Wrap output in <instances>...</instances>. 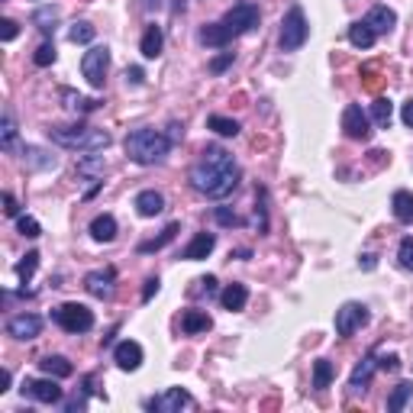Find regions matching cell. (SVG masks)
Here are the masks:
<instances>
[{"instance_id":"cell-1","label":"cell","mask_w":413,"mask_h":413,"mask_svg":"<svg viewBox=\"0 0 413 413\" xmlns=\"http://www.w3.org/2000/svg\"><path fill=\"white\" fill-rule=\"evenodd\" d=\"M188 178L197 194L210 197V200H223V197H230L239 188V165L226 149L207 146L203 149V159L191 168Z\"/></svg>"},{"instance_id":"cell-2","label":"cell","mask_w":413,"mask_h":413,"mask_svg":"<svg viewBox=\"0 0 413 413\" xmlns=\"http://www.w3.org/2000/svg\"><path fill=\"white\" fill-rule=\"evenodd\" d=\"M171 146H175V142L161 133V129H152V127L133 129V133L127 136V155L136 165H161V161L168 159Z\"/></svg>"},{"instance_id":"cell-3","label":"cell","mask_w":413,"mask_h":413,"mask_svg":"<svg viewBox=\"0 0 413 413\" xmlns=\"http://www.w3.org/2000/svg\"><path fill=\"white\" fill-rule=\"evenodd\" d=\"M49 139L71 152H104L110 146V133L87 123H71V127H49Z\"/></svg>"},{"instance_id":"cell-4","label":"cell","mask_w":413,"mask_h":413,"mask_svg":"<svg viewBox=\"0 0 413 413\" xmlns=\"http://www.w3.org/2000/svg\"><path fill=\"white\" fill-rule=\"evenodd\" d=\"M307 36H310V23H307V16H304V10L291 7L284 14V20H281V33H278L281 52H297L307 43Z\"/></svg>"},{"instance_id":"cell-5","label":"cell","mask_w":413,"mask_h":413,"mask_svg":"<svg viewBox=\"0 0 413 413\" xmlns=\"http://www.w3.org/2000/svg\"><path fill=\"white\" fill-rule=\"evenodd\" d=\"M259 7H255L252 0H239V4H232V10H226V16L220 23H223V29L230 33V39H239V36L252 33L255 26H259Z\"/></svg>"},{"instance_id":"cell-6","label":"cell","mask_w":413,"mask_h":413,"mask_svg":"<svg viewBox=\"0 0 413 413\" xmlns=\"http://www.w3.org/2000/svg\"><path fill=\"white\" fill-rule=\"evenodd\" d=\"M52 320H55L65 333H87V329H94V313L77 301L55 307L52 310Z\"/></svg>"},{"instance_id":"cell-7","label":"cell","mask_w":413,"mask_h":413,"mask_svg":"<svg viewBox=\"0 0 413 413\" xmlns=\"http://www.w3.org/2000/svg\"><path fill=\"white\" fill-rule=\"evenodd\" d=\"M107 68H110V49H107V45H91V49L85 52V58H81V75L87 77V85H91L94 91L104 87Z\"/></svg>"},{"instance_id":"cell-8","label":"cell","mask_w":413,"mask_h":413,"mask_svg":"<svg viewBox=\"0 0 413 413\" xmlns=\"http://www.w3.org/2000/svg\"><path fill=\"white\" fill-rule=\"evenodd\" d=\"M368 323V307L365 304H358V301H345L343 307L336 310V333L343 339H349V336H355L358 329Z\"/></svg>"},{"instance_id":"cell-9","label":"cell","mask_w":413,"mask_h":413,"mask_svg":"<svg viewBox=\"0 0 413 413\" xmlns=\"http://www.w3.org/2000/svg\"><path fill=\"white\" fill-rule=\"evenodd\" d=\"M23 397L39 400V404H58L62 400V387H58V378H23L20 385Z\"/></svg>"},{"instance_id":"cell-10","label":"cell","mask_w":413,"mask_h":413,"mask_svg":"<svg viewBox=\"0 0 413 413\" xmlns=\"http://www.w3.org/2000/svg\"><path fill=\"white\" fill-rule=\"evenodd\" d=\"M85 291L97 301H110L117 294V268L107 265V268H97V272H87L85 274Z\"/></svg>"},{"instance_id":"cell-11","label":"cell","mask_w":413,"mask_h":413,"mask_svg":"<svg viewBox=\"0 0 413 413\" xmlns=\"http://www.w3.org/2000/svg\"><path fill=\"white\" fill-rule=\"evenodd\" d=\"M194 404V397H191L184 387H168V391H161L159 397H152L149 400V410H155V413H181L184 407H191Z\"/></svg>"},{"instance_id":"cell-12","label":"cell","mask_w":413,"mask_h":413,"mask_svg":"<svg viewBox=\"0 0 413 413\" xmlns=\"http://www.w3.org/2000/svg\"><path fill=\"white\" fill-rule=\"evenodd\" d=\"M343 129L349 139L365 142L371 136V123H368V113L362 110V104H349L343 110Z\"/></svg>"},{"instance_id":"cell-13","label":"cell","mask_w":413,"mask_h":413,"mask_svg":"<svg viewBox=\"0 0 413 413\" xmlns=\"http://www.w3.org/2000/svg\"><path fill=\"white\" fill-rule=\"evenodd\" d=\"M375 371H378V355H375V352H368V355H362V358H358V365L352 368V375H349V391L352 394L368 391L371 378H375Z\"/></svg>"},{"instance_id":"cell-14","label":"cell","mask_w":413,"mask_h":413,"mask_svg":"<svg viewBox=\"0 0 413 413\" xmlns=\"http://www.w3.org/2000/svg\"><path fill=\"white\" fill-rule=\"evenodd\" d=\"M7 333H10L14 339H20V343H29V339H36L39 333H43V316H36V313L10 316Z\"/></svg>"},{"instance_id":"cell-15","label":"cell","mask_w":413,"mask_h":413,"mask_svg":"<svg viewBox=\"0 0 413 413\" xmlns=\"http://www.w3.org/2000/svg\"><path fill=\"white\" fill-rule=\"evenodd\" d=\"M113 362H117L119 371H136L142 365V345L133 343V339L117 343V349H113Z\"/></svg>"},{"instance_id":"cell-16","label":"cell","mask_w":413,"mask_h":413,"mask_svg":"<svg viewBox=\"0 0 413 413\" xmlns=\"http://www.w3.org/2000/svg\"><path fill=\"white\" fill-rule=\"evenodd\" d=\"M213 249H217V236H213V232H197V236L181 249V259L184 262H200V259H207Z\"/></svg>"},{"instance_id":"cell-17","label":"cell","mask_w":413,"mask_h":413,"mask_svg":"<svg viewBox=\"0 0 413 413\" xmlns=\"http://www.w3.org/2000/svg\"><path fill=\"white\" fill-rule=\"evenodd\" d=\"M20 155H23V161H26V168H33V171H55L58 168L55 155L39 149V146H23Z\"/></svg>"},{"instance_id":"cell-18","label":"cell","mask_w":413,"mask_h":413,"mask_svg":"<svg viewBox=\"0 0 413 413\" xmlns=\"http://www.w3.org/2000/svg\"><path fill=\"white\" fill-rule=\"evenodd\" d=\"M133 207H136V213L139 217H159L161 210H165V197L159 194V191H139L136 194V200H133Z\"/></svg>"},{"instance_id":"cell-19","label":"cell","mask_w":413,"mask_h":413,"mask_svg":"<svg viewBox=\"0 0 413 413\" xmlns=\"http://www.w3.org/2000/svg\"><path fill=\"white\" fill-rule=\"evenodd\" d=\"M365 23L371 26V33H375V36H385V33H391V29L397 26V14L387 10V7H371L368 16H365Z\"/></svg>"},{"instance_id":"cell-20","label":"cell","mask_w":413,"mask_h":413,"mask_svg":"<svg viewBox=\"0 0 413 413\" xmlns=\"http://www.w3.org/2000/svg\"><path fill=\"white\" fill-rule=\"evenodd\" d=\"M220 304H223V310H230V313L245 310V304H249V287L245 284H226L223 291H220Z\"/></svg>"},{"instance_id":"cell-21","label":"cell","mask_w":413,"mask_h":413,"mask_svg":"<svg viewBox=\"0 0 413 413\" xmlns=\"http://www.w3.org/2000/svg\"><path fill=\"white\" fill-rule=\"evenodd\" d=\"M161 45H165V33H161V26H146V33H142L139 39V52L146 58H159L161 55Z\"/></svg>"},{"instance_id":"cell-22","label":"cell","mask_w":413,"mask_h":413,"mask_svg":"<svg viewBox=\"0 0 413 413\" xmlns=\"http://www.w3.org/2000/svg\"><path fill=\"white\" fill-rule=\"evenodd\" d=\"M213 323L210 316H207V310H184L181 313V329L184 336H197V333H207Z\"/></svg>"},{"instance_id":"cell-23","label":"cell","mask_w":413,"mask_h":413,"mask_svg":"<svg viewBox=\"0 0 413 413\" xmlns=\"http://www.w3.org/2000/svg\"><path fill=\"white\" fill-rule=\"evenodd\" d=\"M91 239L94 242H113L117 239V220L110 213H100L91 220Z\"/></svg>"},{"instance_id":"cell-24","label":"cell","mask_w":413,"mask_h":413,"mask_svg":"<svg viewBox=\"0 0 413 413\" xmlns=\"http://www.w3.org/2000/svg\"><path fill=\"white\" fill-rule=\"evenodd\" d=\"M197 39H200L203 45H213V49H223V45H230V33L223 29V23H207V26L197 33Z\"/></svg>"},{"instance_id":"cell-25","label":"cell","mask_w":413,"mask_h":413,"mask_svg":"<svg viewBox=\"0 0 413 413\" xmlns=\"http://www.w3.org/2000/svg\"><path fill=\"white\" fill-rule=\"evenodd\" d=\"M391 207H394V220L397 223H413V194L410 191H394Z\"/></svg>"},{"instance_id":"cell-26","label":"cell","mask_w":413,"mask_h":413,"mask_svg":"<svg viewBox=\"0 0 413 413\" xmlns=\"http://www.w3.org/2000/svg\"><path fill=\"white\" fill-rule=\"evenodd\" d=\"M39 368H43L45 375H52V378H71V375H75V365L65 355H45L43 362H39Z\"/></svg>"},{"instance_id":"cell-27","label":"cell","mask_w":413,"mask_h":413,"mask_svg":"<svg viewBox=\"0 0 413 413\" xmlns=\"http://www.w3.org/2000/svg\"><path fill=\"white\" fill-rule=\"evenodd\" d=\"M104 171H107L104 155L85 152V159H77V175H85V178H104Z\"/></svg>"},{"instance_id":"cell-28","label":"cell","mask_w":413,"mask_h":413,"mask_svg":"<svg viewBox=\"0 0 413 413\" xmlns=\"http://www.w3.org/2000/svg\"><path fill=\"white\" fill-rule=\"evenodd\" d=\"M375 39H378V36L371 33V26L365 20H358V23H352V26H349V43L355 45V49H371Z\"/></svg>"},{"instance_id":"cell-29","label":"cell","mask_w":413,"mask_h":413,"mask_svg":"<svg viewBox=\"0 0 413 413\" xmlns=\"http://www.w3.org/2000/svg\"><path fill=\"white\" fill-rule=\"evenodd\" d=\"M62 100H65V107H68V110H75V113L97 110V100H91V97H85V94L71 91V87H62Z\"/></svg>"},{"instance_id":"cell-30","label":"cell","mask_w":413,"mask_h":413,"mask_svg":"<svg viewBox=\"0 0 413 413\" xmlns=\"http://www.w3.org/2000/svg\"><path fill=\"white\" fill-rule=\"evenodd\" d=\"M410 400H413V381H400V385L391 391V397H387V410L400 413L407 404H410Z\"/></svg>"},{"instance_id":"cell-31","label":"cell","mask_w":413,"mask_h":413,"mask_svg":"<svg viewBox=\"0 0 413 413\" xmlns=\"http://www.w3.org/2000/svg\"><path fill=\"white\" fill-rule=\"evenodd\" d=\"M333 378H336V368H333V362H326V358H316V362H313V387H316V391H326V387L333 385Z\"/></svg>"},{"instance_id":"cell-32","label":"cell","mask_w":413,"mask_h":413,"mask_svg":"<svg viewBox=\"0 0 413 413\" xmlns=\"http://www.w3.org/2000/svg\"><path fill=\"white\" fill-rule=\"evenodd\" d=\"M0 149L14 152L16 149V119L10 110H4V123H0Z\"/></svg>"},{"instance_id":"cell-33","label":"cell","mask_w":413,"mask_h":413,"mask_svg":"<svg viewBox=\"0 0 413 413\" xmlns=\"http://www.w3.org/2000/svg\"><path fill=\"white\" fill-rule=\"evenodd\" d=\"M58 14H62V10L58 7H39L33 14V23H36V29H39V33H55V23H58Z\"/></svg>"},{"instance_id":"cell-34","label":"cell","mask_w":413,"mask_h":413,"mask_svg":"<svg viewBox=\"0 0 413 413\" xmlns=\"http://www.w3.org/2000/svg\"><path fill=\"white\" fill-rule=\"evenodd\" d=\"M178 230H181L178 223H168L165 230H161V236H155V239H149V242H142V245H139V252L149 255V252H159V249H165V245H168L171 239L178 236Z\"/></svg>"},{"instance_id":"cell-35","label":"cell","mask_w":413,"mask_h":413,"mask_svg":"<svg viewBox=\"0 0 413 413\" xmlns=\"http://www.w3.org/2000/svg\"><path fill=\"white\" fill-rule=\"evenodd\" d=\"M371 119H375L381 129L391 127V119H394V104H391V100H387V97L375 100V104H371Z\"/></svg>"},{"instance_id":"cell-36","label":"cell","mask_w":413,"mask_h":413,"mask_svg":"<svg viewBox=\"0 0 413 413\" xmlns=\"http://www.w3.org/2000/svg\"><path fill=\"white\" fill-rule=\"evenodd\" d=\"M207 129H213V133H220V136H239L236 119L220 117V113H210V117H207Z\"/></svg>"},{"instance_id":"cell-37","label":"cell","mask_w":413,"mask_h":413,"mask_svg":"<svg viewBox=\"0 0 413 413\" xmlns=\"http://www.w3.org/2000/svg\"><path fill=\"white\" fill-rule=\"evenodd\" d=\"M94 36H97V29L91 26V23H71V29H68V39L75 45H91L94 43Z\"/></svg>"},{"instance_id":"cell-38","label":"cell","mask_w":413,"mask_h":413,"mask_svg":"<svg viewBox=\"0 0 413 413\" xmlns=\"http://www.w3.org/2000/svg\"><path fill=\"white\" fill-rule=\"evenodd\" d=\"M36 268H39V252H26V255H23V262L16 265V274H20L23 284H29V278L36 274Z\"/></svg>"},{"instance_id":"cell-39","label":"cell","mask_w":413,"mask_h":413,"mask_svg":"<svg viewBox=\"0 0 413 413\" xmlns=\"http://www.w3.org/2000/svg\"><path fill=\"white\" fill-rule=\"evenodd\" d=\"M33 62L39 65V68H49L52 62H55V43L52 39H45L39 49H36V55H33Z\"/></svg>"},{"instance_id":"cell-40","label":"cell","mask_w":413,"mask_h":413,"mask_svg":"<svg viewBox=\"0 0 413 413\" xmlns=\"http://www.w3.org/2000/svg\"><path fill=\"white\" fill-rule=\"evenodd\" d=\"M397 262L404 272H413V239H400V249H397Z\"/></svg>"},{"instance_id":"cell-41","label":"cell","mask_w":413,"mask_h":413,"mask_svg":"<svg viewBox=\"0 0 413 413\" xmlns=\"http://www.w3.org/2000/svg\"><path fill=\"white\" fill-rule=\"evenodd\" d=\"M16 230H20V236H26V239L43 236V226H39V220H33V217H20L16 220Z\"/></svg>"},{"instance_id":"cell-42","label":"cell","mask_w":413,"mask_h":413,"mask_svg":"<svg viewBox=\"0 0 413 413\" xmlns=\"http://www.w3.org/2000/svg\"><path fill=\"white\" fill-rule=\"evenodd\" d=\"M213 217H217L220 226H242V217H236L230 207H217V210H213Z\"/></svg>"},{"instance_id":"cell-43","label":"cell","mask_w":413,"mask_h":413,"mask_svg":"<svg viewBox=\"0 0 413 413\" xmlns=\"http://www.w3.org/2000/svg\"><path fill=\"white\" fill-rule=\"evenodd\" d=\"M16 36H20V26H16V20H4V23H0V39H4V43H14Z\"/></svg>"},{"instance_id":"cell-44","label":"cell","mask_w":413,"mask_h":413,"mask_svg":"<svg viewBox=\"0 0 413 413\" xmlns=\"http://www.w3.org/2000/svg\"><path fill=\"white\" fill-rule=\"evenodd\" d=\"M197 294H207V301H210V297H217V278H213V274H207V278H200L197 281Z\"/></svg>"},{"instance_id":"cell-45","label":"cell","mask_w":413,"mask_h":413,"mask_svg":"<svg viewBox=\"0 0 413 413\" xmlns=\"http://www.w3.org/2000/svg\"><path fill=\"white\" fill-rule=\"evenodd\" d=\"M159 284H161V281L155 278V274H152V278H146V287H142V304H149L155 294H159Z\"/></svg>"},{"instance_id":"cell-46","label":"cell","mask_w":413,"mask_h":413,"mask_svg":"<svg viewBox=\"0 0 413 413\" xmlns=\"http://www.w3.org/2000/svg\"><path fill=\"white\" fill-rule=\"evenodd\" d=\"M230 65H232V52H223V55H217L210 62V71H213V75H220V71H226Z\"/></svg>"},{"instance_id":"cell-47","label":"cell","mask_w":413,"mask_h":413,"mask_svg":"<svg viewBox=\"0 0 413 413\" xmlns=\"http://www.w3.org/2000/svg\"><path fill=\"white\" fill-rule=\"evenodd\" d=\"M378 368L381 371H400V358L394 355V352L391 355H378Z\"/></svg>"},{"instance_id":"cell-48","label":"cell","mask_w":413,"mask_h":413,"mask_svg":"<svg viewBox=\"0 0 413 413\" xmlns=\"http://www.w3.org/2000/svg\"><path fill=\"white\" fill-rule=\"evenodd\" d=\"M142 81H146V75H142V68H139V65H133V68H127V85H136V87H139Z\"/></svg>"},{"instance_id":"cell-49","label":"cell","mask_w":413,"mask_h":413,"mask_svg":"<svg viewBox=\"0 0 413 413\" xmlns=\"http://www.w3.org/2000/svg\"><path fill=\"white\" fill-rule=\"evenodd\" d=\"M165 136H168L171 142H181L184 139V127L178 123V119H171V123H168V133H165Z\"/></svg>"},{"instance_id":"cell-50","label":"cell","mask_w":413,"mask_h":413,"mask_svg":"<svg viewBox=\"0 0 413 413\" xmlns=\"http://www.w3.org/2000/svg\"><path fill=\"white\" fill-rule=\"evenodd\" d=\"M4 213H7V217H16V213H20V207H16V200H14V194H4Z\"/></svg>"},{"instance_id":"cell-51","label":"cell","mask_w":413,"mask_h":413,"mask_svg":"<svg viewBox=\"0 0 413 413\" xmlns=\"http://www.w3.org/2000/svg\"><path fill=\"white\" fill-rule=\"evenodd\" d=\"M400 119H404V127L413 129V97L404 104V110H400Z\"/></svg>"},{"instance_id":"cell-52","label":"cell","mask_w":413,"mask_h":413,"mask_svg":"<svg viewBox=\"0 0 413 413\" xmlns=\"http://www.w3.org/2000/svg\"><path fill=\"white\" fill-rule=\"evenodd\" d=\"M375 265H378V259H375V255H362V259H358V268H365V272H371Z\"/></svg>"},{"instance_id":"cell-53","label":"cell","mask_w":413,"mask_h":413,"mask_svg":"<svg viewBox=\"0 0 413 413\" xmlns=\"http://www.w3.org/2000/svg\"><path fill=\"white\" fill-rule=\"evenodd\" d=\"M142 7H146V10H159V7H161V0H146Z\"/></svg>"}]
</instances>
